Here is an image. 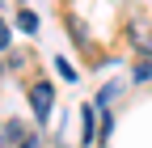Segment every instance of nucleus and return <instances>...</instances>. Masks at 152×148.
<instances>
[{
  "label": "nucleus",
  "mask_w": 152,
  "mask_h": 148,
  "mask_svg": "<svg viewBox=\"0 0 152 148\" xmlns=\"http://www.w3.org/2000/svg\"><path fill=\"white\" fill-rule=\"evenodd\" d=\"M55 68H59V76H64V81H76V68H72L68 59H55Z\"/></svg>",
  "instance_id": "obj_5"
},
{
  "label": "nucleus",
  "mask_w": 152,
  "mask_h": 148,
  "mask_svg": "<svg viewBox=\"0 0 152 148\" xmlns=\"http://www.w3.org/2000/svg\"><path fill=\"white\" fill-rule=\"evenodd\" d=\"M21 148H38V136H30V140H26V144H21Z\"/></svg>",
  "instance_id": "obj_8"
},
{
  "label": "nucleus",
  "mask_w": 152,
  "mask_h": 148,
  "mask_svg": "<svg viewBox=\"0 0 152 148\" xmlns=\"http://www.w3.org/2000/svg\"><path fill=\"white\" fill-rule=\"evenodd\" d=\"M30 140V131L21 123H0V148H21Z\"/></svg>",
  "instance_id": "obj_2"
},
{
  "label": "nucleus",
  "mask_w": 152,
  "mask_h": 148,
  "mask_svg": "<svg viewBox=\"0 0 152 148\" xmlns=\"http://www.w3.org/2000/svg\"><path fill=\"white\" fill-rule=\"evenodd\" d=\"M30 106H34V114L47 123V114H51V106H55V89L47 85V81H34L30 85Z\"/></svg>",
  "instance_id": "obj_1"
},
{
  "label": "nucleus",
  "mask_w": 152,
  "mask_h": 148,
  "mask_svg": "<svg viewBox=\"0 0 152 148\" xmlns=\"http://www.w3.org/2000/svg\"><path fill=\"white\" fill-rule=\"evenodd\" d=\"M9 47V26H0V51Z\"/></svg>",
  "instance_id": "obj_7"
},
{
  "label": "nucleus",
  "mask_w": 152,
  "mask_h": 148,
  "mask_svg": "<svg viewBox=\"0 0 152 148\" xmlns=\"http://www.w3.org/2000/svg\"><path fill=\"white\" fill-rule=\"evenodd\" d=\"M17 26H21L26 34H34V30H38V17H34L30 9H21V13H17Z\"/></svg>",
  "instance_id": "obj_4"
},
{
  "label": "nucleus",
  "mask_w": 152,
  "mask_h": 148,
  "mask_svg": "<svg viewBox=\"0 0 152 148\" xmlns=\"http://www.w3.org/2000/svg\"><path fill=\"white\" fill-rule=\"evenodd\" d=\"M131 42H135L144 55H152V26H135L131 30Z\"/></svg>",
  "instance_id": "obj_3"
},
{
  "label": "nucleus",
  "mask_w": 152,
  "mask_h": 148,
  "mask_svg": "<svg viewBox=\"0 0 152 148\" xmlns=\"http://www.w3.org/2000/svg\"><path fill=\"white\" fill-rule=\"evenodd\" d=\"M135 81H152V59H144V64H135Z\"/></svg>",
  "instance_id": "obj_6"
}]
</instances>
